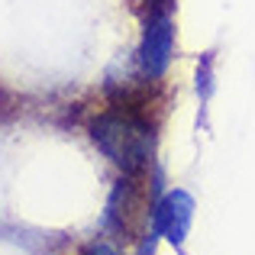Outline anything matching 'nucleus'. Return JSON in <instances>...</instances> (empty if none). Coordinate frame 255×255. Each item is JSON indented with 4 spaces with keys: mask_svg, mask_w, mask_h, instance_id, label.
<instances>
[{
    "mask_svg": "<svg viewBox=\"0 0 255 255\" xmlns=\"http://www.w3.org/2000/svg\"><path fill=\"white\" fill-rule=\"evenodd\" d=\"M155 126L158 120L152 117L149 100L123 91L113 94L110 107L87 123V132L100 155L123 174H145L155 155Z\"/></svg>",
    "mask_w": 255,
    "mask_h": 255,
    "instance_id": "obj_1",
    "label": "nucleus"
},
{
    "mask_svg": "<svg viewBox=\"0 0 255 255\" xmlns=\"http://www.w3.org/2000/svg\"><path fill=\"white\" fill-rule=\"evenodd\" d=\"M145 174H123L107 200L104 226L117 243H132L142 230V223L152 217L155 200H149V191L142 187Z\"/></svg>",
    "mask_w": 255,
    "mask_h": 255,
    "instance_id": "obj_2",
    "label": "nucleus"
},
{
    "mask_svg": "<svg viewBox=\"0 0 255 255\" xmlns=\"http://www.w3.org/2000/svg\"><path fill=\"white\" fill-rule=\"evenodd\" d=\"M174 58V19L171 13L145 16V32L139 45V71L145 81H158Z\"/></svg>",
    "mask_w": 255,
    "mask_h": 255,
    "instance_id": "obj_3",
    "label": "nucleus"
},
{
    "mask_svg": "<svg viewBox=\"0 0 255 255\" xmlns=\"http://www.w3.org/2000/svg\"><path fill=\"white\" fill-rule=\"evenodd\" d=\"M194 220V197L181 187L168 191L165 197L155 200V210H152V230H158V236H165L171 246H181L191 230Z\"/></svg>",
    "mask_w": 255,
    "mask_h": 255,
    "instance_id": "obj_4",
    "label": "nucleus"
},
{
    "mask_svg": "<svg viewBox=\"0 0 255 255\" xmlns=\"http://www.w3.org/2000/svg\"><path fill=\"white\" fill-rule=\"evenodd\" d=\"M145 6V16H155V13H171L174 0H139Z\"/></svg>",
    "mask_w": 255,
    "mask_h": 255,
    "instance_id": "obj_5",
    "label": "nucleus"
},
{
    "mask_svg": "<svg viewBox=\"0 0 255 255\" xmlns=\"http://www.w3.org/2000/svg\"><path fill=\"white\" fill-rule=\"evenodd\" d=\"M81 255H120V252L113 249L110 243H87L81 249Z\"/></svg>",
    "mask_w": 255,
    "mask_h": 255,
    "instance_id": "obj_6",
    "label": "nucleus"
}]
</instances>
